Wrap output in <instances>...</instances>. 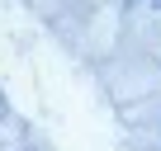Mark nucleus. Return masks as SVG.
<instances>
[{
	"mask_svg": "<svg viewBox=\"0 0 161 151\" xmlns=\"http://www.w3.org/2000/svg\"><path fill=\"white\" fill-rule=\"evenodd\" d=\"M152 5H156V10H161V0H152Z\"/></svg>",
	"mask_w": 161,
	"mask_h": 151,
	"instance_id": "nucleus-1",
	"label": "nucleus"
}]
</instances>
